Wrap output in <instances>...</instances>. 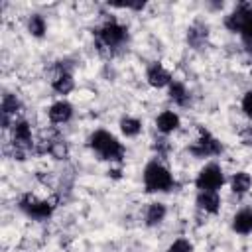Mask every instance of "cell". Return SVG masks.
Listing matches in <instances>:
<instances>
[{"instance_id": "cell-1", "label": "cell", "mask_w": 252, "mask_h": 252, "mask_svg": "<svg viewBox=\"0 0 252 252\" xmlns=\"http://www.w3.org/2000/svg\"><path fill=\"white\" fill-rule=\"evenodd\" d=\"M89 146L104 161H122L126 156L124 144L108 130H94L89 136Z\"/></svg>"}, {"instance_id": "cell-2", "label": "cell", "mask_w": 252, "mask_h": 252, "mask_svg": "<svg viewBox=\"0 0 252 252\" xmlns=\"http://www.w3.org/2000/svg\"><path fill=\"white\" fill-rule=\"evenodd\" d=\"M224 28L232 33H238L246 49L252 51V4L240 2L228 16H224Z\"/></svg>"}, {"instance_id": "cell-3", "label": "cell", "mask_w": 252, "mask_h": 252, "mask_svg": "<svg viewBox=\"0 0 252 252\" xmlns=\"http://www.w3.org/2000/svg\"><path fill=\"white\" fill-rule=\"evenodd\" d=\"M96 41L100 49H106L108 53H116L128 45V28L118 20L110 18L96 30Z\"/></svg>"}, {"instance_id": "cell-4", "label": "cell", "mask_w": 252, "mask_h": 252, "mask_svg": "<svg viewBox=\"0 0 252 252\" xmlns=\"http://www.w3.org/2000/svg\"><path fill=\"white\" fill-rule=\"evenodd\" d=\"M142 181H144V187L148 193H167L175 187V179H173L171 171L158 159H152L146 163Z\"/></svg>"}, {"instance_id": "cell-5", "label": "cell", "mask_w": 252, "mask_h": 252, "mask_svg": "<svg viewBox=\"0 0 252 252\" xmlns=\"http://www.w3.org/2000/svg\"><path fill=\"white\" fill-rule=\"evenodd\" d=\"M224 181H226L224 169L219 163L211 161L199 169V173L195 177V187L199 191H219L224 185Z\"/></svg>"}, {"instance_id": "cell-6", "label": "cell", "mask_w": 252, "mask_h": 252, "mask_svg": "<svg viewBox=\"0 0 252 252\" xmlns=\"http://www.w3.org/2000/svg\"><path fill=\"white\" fill-rule=\"evenodd\" d=\"M18 207H20L22 213H26L33 220H47L53 215V209H55L53 203H49L45 199H39V197H35L32 193L22 195L20 201H18Z\"/></svg>"}, {"instance_id": "cell-7", "label": "cell", "mask_w": 252, "mask_h": 252, "mask_svg": "<svg viewBox=\"0 0 252 252\" xmlns=\"http://www.w3.org/2000/svg\"><path fill=\"white\" fill-rule=\"evenodd\" d=\"M189 152L195 158H215L219 154H222V144L205 128H199V134L195 138V142L189 146Z\"/></svg>"}, {"instance_id": "cell-8", "label": "cell", "mask_w": 252, "mask_h": 252, "mask_svg": "<svg viewBox=\"0 0 252 252\" xmlns=\"http://www.w3.org/2000/svg\"><path fill=\"white\" fill-rule=\"evenodd\" d=\"M20 110H22L20 98H18L16 94H12V93H4V96H2V106H0L2 128H4V130H10V128H12V124L18 120L16 116L20 114Z\"/></svg>"}, {"instance_id": "cell-9", "label": "cell", "mask_w": 252, "mask_h": 252, "mask_svg": "<svg viewBox=\"0 0 252 252\" xmlns=\"http://www.w3.org/2000/svg\"><path fill=\"white\" fill-rule=\"evenodd\" d=\"M146 81L150 87L154 89H163V87H169L173 83L171 79V73L161 65V63H152L148 69H146Z\"/></svg>"}, {"instance_id": "cell-10", "label": "cell", "mask_w": 252, "mask_h": 252, "mask_svg": "<svg viewBox=\"0 0 252 252\" xmlns=\"http://www.w3.org/2000/svg\"><path fill=\"white\" fill-rule=\"evenodd\" d=\"M47 116H49V120L53 124H65V122H69L73 118V104L69 100H65V98H59V100L49 104Z\"/></svg>"}, {"instance_id": "cell-11", "label": "cell", "mask_w": 252, "mask_h": 252, "mask_svg": "<svg viewBox=\"0 0 252 252\" xmlns=\"http://www.w3.org/2000/svg\"><path fill=\"white\" fill-rule=\"evenodd\" d=\"M187 43L193 49H203L209 43V26L205 22H193L187 28Z\"/></svg>"}, {"instance_id": "cell-12", "label": "cell", "mask_w": 252, "mask_h": 252, "mask_svg": "<svg viewBox=\"0 0 252 252\" xmlns=\"http://www.w3.org/2000/svg\"><path fill=\"white\" fill-rule=\"evenodd\" d=\"M51 89L57 93V94H69L73 89H75V79H73V73L69 69H61L57 67V73L53 75L51 79Z\"/></svg>"}, {"instance_id": "cell-13", "label": "cell", "mask_w": 252, "mask_h": 252, "mask_svg": "<svg viewBox=\"0 0 252 252\" xmlns=\"http://www.w3.org/2000/svg\"><path fill=\"white\" fill-rule=\"evenodd\" d=\"M195 203L201 211H205L209 215H217L220 211V205H222L219 191H199Z\"/></svg>"}, {"instance_id": "cell-14", "label": "cell", "mask_w": 252, "mask_h": 252, "mask_svg": "<svg viewBox=\"0 0 252 252\" xmlns=\"http://www.w3.org/2000/svg\"><path fill=\"white\" fill-rule=\"evenodd\" d=\"M179 126H181V118L175 110H163L156 116V128H158V132H161L165 136L175 132Z\"/></svg>"}, {"instance_id": "cell-15", "label": "cell", "mask_w": 252, "mask_h": 252, "mask_svg": "<svg viewBox=\"0 0 252 252\" xmlns=\"http://www.w3.org/2000/svg\"><path fill=\"white\" fill-rule=\"evenodd\" d=\"M43 142V152H47L49 156H53L55 159H65L67 154H69V146H67V140L61 138V136H51L47 140H41Z\"/></svg>"}, {"instance_id": "cell-16", "label": "cell", "mask_w": 252, "mask_h": 252, "mask_svg": "<svg viewBox=\"0 0 252 252\" xmlns=\"http://www.w3.org/2000/svg\"><path fill=\"white\" fill-rule=\"evenodd\" d=\"M165 215H167V207L161 201H152L146 207L144 220H146L148 226H158V224H161L165 220Z\"/></svg>"}, {"instance_id": "cell-17", "label": "cell", "mask_w": 252, "mask_h": 252, "mask_svg": "<svg viewBox=\"0 0 252 252\" xmlns=\"http://www.w3.org/2000/svg\"><path fill=\"white\" fill-rule=\"evenodd\" d=\"M167 96L173 104L177 106H187L191 102V93L187 91V87L181 83V81H173L169 87H167Z\"/></svg>"}, {"instance_id": "cell-18", "label": "cell", "mask_w": 252, "mask_h": 252, "mask_svg": "<svg viewBox=\"0 0 252 252\" xmlns=\"http://www.w3.org/2000/svg\"><path fill=\"white\" fill-rule=\"evenodd\" d=\"M232 230L236 234H250L252 232V209H240L232 217Z\"/></svg>"}, {"instance_id": "cell-19", "label": "cell", "mask_w": 252, "mask_h": 252, "mask_svg": "<svg viewBox=\"0 0 252 252\" xmlns=\"http://www.w3.org/2000/svg\"><path fill=\"white\" fill-rule=\"evenodd\" d=\"M252 187V177L248 171H236L230 177V191L234 195H246Z\"/></svg>"}, {"instance_id": "cell-20", "label": "cell", "mask_w": 252, "mask_h": 252, "mask_svg": "<svg viewBox=\"0 0 252 252\" xmlns=\"http://www.w3.org/2000/svg\"><path fill=\"white\" fill-rule=\"evenodd\" d=\"M28 32H30L32 37H37V39L43 37L47 33V22H45V18L41 14H32L28 18Z\"/></svg>"}, {"instance_id": "cell-21", "label": "cell", "mask_w": 252, "mask_h": 252, "mask_svg": "<svg viewBox=\"0 0 252 252\" xmlns=\"http://www.w3.org/2000/svg\"><path fill=\"white\" fill-rule=\"evenodd\" d=\"M120 132L126 138H136L142 132V120L136 118V116H124L120 120Z\"/></svg>"}, {"instance_id": "cell-22", "label": "cell", "mask_w": 252, "mask_h": 252, "mask_svg": "<svg viewBox=\"0 0 252 252\" xmlns=\"http://www.w3.org/2000/svg\"><path fill=\"white\" fill-rule=\"evenodd\" d=\"M165 252H193V244L187 238H175Z\"/></svg>"}, {"instance_id": "cell-23", "label": "cell", "mask_w": 252, "mask_h": 252, "mask_svg": "<svg viewBox=\"0 0 252 252\" xmlns=\"http://www.w3.org/2000/svg\"><path fill=\"white\" fill-rule=\"evenodd\" d=\"M240 110L244 112V116H246V118H250V120H252V89H250V91H246V93L242 94Z\"/></svg>"}, {"instance_id": "cell-24", "label": "cell", "mask_w": 252, "mask_h": 252, "mask_svg": "<svg viewBox=\"0 0 252 252\" xmlns=\"http://www.w3.org/2000/svg\"><path fill=\"white\" fill-rule=\"evenodd\" d=\"M240 142L248 148L252 146V126H246V128L240 130Z\"/></svg>"}]
</instances>
